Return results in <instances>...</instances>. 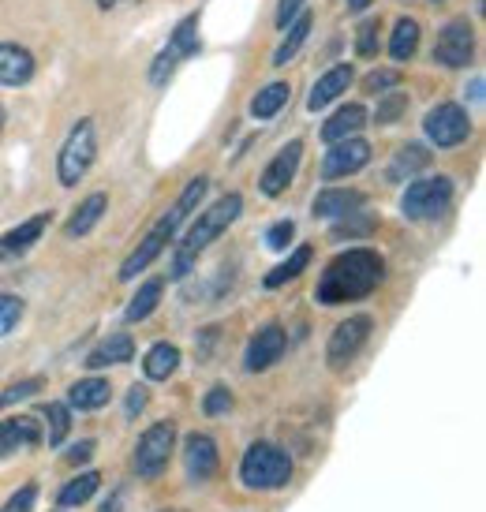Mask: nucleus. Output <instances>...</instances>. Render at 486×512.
I'll use <instances>...</instances> for the list:
<instances>
[{"mask_svg": "<svg viewBox=\"0 0 486 512\" xmlns=\"http://www.w3.org/2000/svg\"><path fill=\"white\" fill-rule=\"evenodd\" d=\"M386 277V258L374 247H348L329 262L322 277H318L315 296L322 307H341V303H356L367 299Z\"/></svg>", "mask_w": 486, "mask_h": 512, "instance_id": "nucleus-1", "label": "nucleus"}, {"mask_svg": "<svg viewBox=\"0 0 486 512\" xmlns=\"http://www.w3.org/2000/svg\"><path fill=\"white\" fill-rule=\"evenodd\" d=\"M240 214H243V195H236V191H232V195H221L210 210H202L199 221L187 228V236L180 240V247H176V258H172V281H184L187 273H191V266H195V258H199L217 236H225L229 225Z\"/></svg>", "mask_w": 486, "mask_h": 512, "instance_id": "nucleus-2", "label": "nucleus"}, {"mask_svg": "<svg viewBox=\"0 0 486 512\" xmlns=\"http://www.w3.org/2000/svg\"><path fill=\"white\" fill-rule=\"evenodd\" d=\"M292 479V456L273 445V441H255L240 460V483L247 490H281Z\"/></svg>", "mask_w": 486, "mask_h": 512, "instance_id": "nucleus-3", "label": "nucleus"}, {"mask_svg": "<svg viewBox=\"0 0 486 512\" xmlns=\"http://www.w3.org/2000/svg\"><path fill=\"white\" fill-rule=\"evenodd\" d=\"M94 157H98V131H94V120L83 116L72 131H68V139L60 146V157H57V180L64 187H75L83 180L90 165H94Z\"/></svg>", "mask_w": 486, "mask_h": 512, "instance_id": "nucleus-4", "label": "nucleus"}, {"mask_svg": "<svg viewBox=\"0 0 486 512\" xmlns=\"http://www.w3.org/2000/svg\"><path fill=\"white\" fill-rule=\"evenodd\" d=\"M453 206V180L449 176H427L408 184L401 195V214L408 221H438Z\"/></svg>", "mask_w": 486, "mask_h": 512, "instance_id": "nucleus-5", "label": "nucleus"}, {"mask_svg": "<svg viewBox=\"0 0 486 512\" xmlns=\"http://www.w3.org/2000/svg\"><path fill=\"white\" fill-rule=\"evenodd\" d=\"M191 57H199V15H187V19L176 23L172 38L165 42V49H161L158 57H154V64H150V83L165 86L176 75V68Z\"/></svg>", "mask_w": 486, "mask_h": 512, "instance_id": "nucleus-6", "label": "nucleus"}, {"mask_svg": "<svg viewBox=\"0 0 486 512\" xmlns=\"http://www.w3.org/2000/svg\"><path fill=\"white\" fill-rule=\"evenodd\" d=\"M172 449H176V427L172 423H154L135 445V475L139 479H161V471L169 468Z\"/></svg>", "mask_w": 486, "mask_h": 512, "instance_id": "nucleus-7", "label": "nucleus"}, {"mask_svg": "<svg viewBox=\"0 0 486 512\" xmlns=\"http://www.w3.org/2000/svg\"><path fill=\"white\" fill-rule=\"evenodd\" d=\"M423 131H427V139L438 150H453V146L468 143V135H472V116L460 109L457 101H442V105H434L427 116H423Z\"/></svg>", "mask_w": 486, "mask_h": 512, "instance_id": "nucleus-8", "label": "nucleus"}, {"mask_svg": "<svg viewBox=\"0 0 486 512\" xmlns=\"http://www.w3.org/2000/svg\"><path fill=\"white\" fill-rule=\"evenodd\" d=\"M180 225H184V217L176 214V206H172L169 214L161 217L158 225L150 228L143 240H139V247L124 258V266H120V281H135V277H139V273H143L146 266H150V262H154V258L169 247V240L176 236V228H180Z\"/></svg>", "mask_w": 486, "mask_h": 512, "instance_id": "nucleus-9", "label": "nucleus"}, {"mask_svg": "<svg viewBox=\"0 0 486 512\" xmlns=\"http://www.w3.org/2000/svg\"><path fill=\"white\" fill-rule=\"evenodd\" d=\"M475 57V27L468 19H449L434 42V60L442 68H468Z\"/></svg>", "mask_w": 486, "mask_h": 512, "instance_id": "nucleus-10", "label": "nucleus"}, {"mask_svg": "<svg viewBox=\"0 0 486 512\" xmlns=\"http://www.w3.org/2000/svg\"><path fill=\"white\" fill-rule=\"evenodd\" d=\"M371 329H374L371 314H356V318H348V322H341V326L333 329V337H329V344H326L329 367H333V370L348 367V363L359 356V348L367 344Z\"/></svg>", "mask_w": 486, "mask_h": 512, "instance_id": "nucleus-11", "label": "nucleus"}, {"mask_svg": "<svg viewBox=\"0 0 486 512\" xmlns=\"http://www.w3.org/2000/svg\"><path fill=\"white\" fill-rule=\"evenodd\" d=\"M300 161H303V143H300V139H292V143L281 146V150H277V157H273L270 165L262 169V176H258V191H262L266 199H281V195L288 191V184L296 180Z\"/></svg>", "mask_w": 486, "mask_h": 512, "instance_id": "nucleus-12", "label": "nucleus"}, {"mask_svg": "<svg viewBox=\"0 0 486 512\" xmlns=\"http://www.w3.org/2000/svg\"><path fill=\"white\" fill-rule=\"evenodd\" d=\"M367 165H371V143L356 135V139L329 146L326 161H322V180H348V176H356Z\"/></svg>", "mask_w": 486, "mask_h": 512, "instance_id": "nucleus-13", "label": "nucleus"}, {"mask_svg": "<svg viewBox=\"0 0 486 512\" xmlns=\"http://www.w3.org/2000/svg\"><path fill=\"white\" fill-rule=\"evenodd\" d=\"M285 348H288L285 329L277 326V322H270V326H262L255 337H251L247 352H243V367L251 370V374H258V370H270L277 359L285 356Z\"/></svg>", "mask_w": 486, "mask_h": 512, "instance_id": "nucleus-14", "label": "nucleus"}, {"mask_svg": "<svg viewBox=\"0 0 486 512\" xmlns=\"http://www.w3.org/2000/svg\"><path fill=\"white\" fill-rule=\"evenodd\" d=\"M184 471L191 483H206L217 471V441L210 434H187L184 438Z\"/></svg>", "mask_w": 486, "mask_h": 512, "instance_id": "nucleus-15", "label": "nucleus"}, {"mask_svg": "<svg viewBox=\"0 0 486 512\" xmlns=\"http://www.w3.org/2000/svg\"><path fill=\"white\" fill-rule=\"evenodd\" d=\"M42 441V427L34 415H12V419H0V460L4 456L19 453V449H34Z\"/></svg>", "mask_w": 486, "mask_h": 512, "instance_id": "nucleus-16", "label": "nucleus"}, {"mask_svg": "<svg viewBox=\"0 0 486 512\" xmlns=\"http://www.w3.org/2000/svg\"><path fill=\"white\" fill-rule=\"evenodd\" d=\"M34 79V53L15 42H0V86H27Z\"/></svg>", "mask_w": 486, "mask_h": 512, "instance_id": "nucleus-17", "label": "nucleus"}, {"mask_svg": "<svg viewBox=\"0 0 486 512\" xmlns=\"http://www.w3.org/2000/svg\"><path fill=\"white\" fill-rule=\"evenodd\" d=\"M352 79H356L352 64H337V68H329V72L322 75L315 86H311V94H307V109H311V113H318V109L333 105V101L341 98L344 90L352 86Z\"/></svg>", "mask_w": 486, "mask_h": 512, "instance_id": "nucleus-18", "label": "nucleus"}, {"mask_svg": "<svg viewBox=\"0 0 486 512\" xmlns=\"http://www.w3.org/2000/svg\"><path fill=\"white\" fill-rule=\"evenodd\" d=\"M363 206V191H352V187H326V191H318L315 202H311V210L315 217H352Z\"/></svg>", "mask_w": 486, "mask_h": 512, "instance_id": "nucleus-19", "label": "nucleus"}, {"mask_svg": "<svg viewBox=\"0 0 486 512\" xmlns=\"http://www.w3.org/2000/svg\"><path fill=\"white\" fill-rule=\"evenodd\" d=\"M363 128H367V109L363 105H344V109H337L322 124V139L333 146V143H344V139H356Z\"/></svg>", "mask_w": 486, "mask_h": 512, "instance_id": "nucleus-20", "label": "nucleus"}, {"mask_svg": "<svg viewBox=\"0 0 486 512\" xmlns=\"http://www.w3.org/2000/svg\"><path fill=\"white\" fill-rule=\"evenodd\" d=\"M105 210H109V195H105V191H94V195L79 202V210L68 217L64 236H68V240H83V236H90V232H94V225L105 217Z\"/></svg>", "mask_w": 486, "mask_h": 512, "instance_id": "nucleus-21", "label": "nucleus"}, {"mask_svg": "<svg viewBox=\"0 0 486 512\" xmlns=\"http://www.w3.org/2000/svg\"><path fill=\"white\" fill-rule=\"evenodd\" d=\"M45 228H49V214H38L30 217V221H23L19 228H12L4 240H0V258H19L27 255L34 243L45 236Z\"/></svg>", "mask_w": 486, "mask_h": 512, "instance_id": "nucleus-22", "label": "nucleus"}, {"mask_svg": "<svg viewBox=\"0 0 486 512\" xmlns=\"http://www.w3.org/2000/svg\"><path fill=\"white\" fill-rule=\"evenodd\" d=\"M427 165H430V150L423 143L401 146V150L393 154V161H389V169H386L389 184H404V180H415V176L427 169Z\"/></svg>", "mask_w": 486, "mask_h": 512, "instance_id": "nucleus-23", "label": "nucleus"}, {"mask_svg": "<svg viewBox=\"0 0 486 512\" xmlns=\"http://www.w3.org/2000/svg\"><path fill=\"white\" fill-rule=\"evenodd\" d=\"M109 400H113V385L105 378H83V382H75L68 389V404L79 408V412H98Z\"/></svg>", "mask_w": 486, "mask_h": 512, "instance_id": "nucleus-24", "label": "nucleus"}, {"mask_svg": "<svg viewBox=\"0 0 486 512\" xmlns=\"http://www.w3.org/2000/svg\"><path fill=\"white\" fill-rule=\"evenodd\" d=\"M131 356H135V341H131L128 333H113V337H105L83 363L90 370H101V367H113V363H128Z\"/></svg>", "mask_w": 486, "mask_h": 512, "instance_id": "nucleus-25", "label": "nucleus"}, {"mask_svg": "<svg viewBox=\"0 0 486 512\" xmlns=\"http://www.w3.org/2000/svg\"><path fill=\"white\" fill-rule=\"evenodd\" d=\"M311 27H315V15L311 12H300L292 23L285 27V38H281V45L273 49V68H285L288 60L300 53V45L307 42V34H311Z\"/></svg>", "mask_w": 486, "mask_h": 512, "instance_id": "nucleus-26", "label": "nucleus"}, {"mask_svg": "<svg viewBox=\"0 0 486 512\" xmlns=\"http://www.w3.org/2000/svg\"><path fill=\"white\" fill-rule=\"evenodd\" d=\"M176 367H180V348L169 341H158L143 359V370L150 382H169L172 374H176Z\"/></svg>", "mask_w": 486, "mask_h": 512, "instance_id": "nucleus-27", "label": "nucleus"}, {"mask_svg": "<svg viewBox=\"0 0 486 512\" xmlns=\"http://www.w3.org/2000/svg\"><path fill=\"white\" fill-rule=\"evenodd\" d=\"M161 296H165V281L161 277H154V281H146L135 296H131V303L124 307V322L128 326H135V322H143V318H150V314L158 311Z\"/></svg>", "mask_w": 486, "mask_h": 512, "instance_id": "nucleus-28", "label": "nucleus"}, {"mask_svg": "<svg viewBox=\"0 0 486 512\" xmlns=\"http://www.w3.org/2000/svg\"><path fill=\"white\" fill-rule=\"evenodd\" d=\"M419 23L415 19H397V27H393V38H389V57L397 60V64H408L415 57V49H419Z\"/></svg>", "mask_w": 486, "mask_h": 512, "instance_id": "nucleus-29", "label": "nucleus"}, {"mask_svg": "<svg viewBox=\"0 0 486 512\" xmlns=\"http://www.w3.org/2000/svg\"><path fill=\"white\" fill-rule=\"evenodd\" d=\"M288 98H292V90H288V83H270L262 86L255 98H251V116L255 120H270V116H277L281 109L288 105Z\"/></svg>", "mask_w": 486, "mask_h": 512, "instance_id": "nucleus-30", "label": "nucleus"}, {"mask_svg": "<svg viewBox=\"0 0 486 512\" xmlns=\"http://www.w3.org/2000/svg\"><path fill=\"white\" fill-rule=\"evenodd\" d=\"M311 255H315L311 247H296V251L277 266V270L266 273V288H281V285H288V281H296V277L311 266Z\"/></svg>", "mask_w": 486, "mask_h": 512, "instance_id": "nucleus-31", "label": "nucleus"}, {"mask_svg": "<svg viewBox=\"0 0 486 512\" xmlns=\"http://www.w3.org/2000/svg\"><path fill=\"white\" fill-rule=\"evenodd\" d=\"M98 483H101L98 471H83L79 479H72V483H68L64 490H60L57 505H60V509H79V505H86V501L94 498V490H98Z\"/></svg>", "mask_w": 486, "mask_h": 512, "instance_id": "nucleus-32", "label": "nucleus"}, {"mask_svg": "<svg viewBox=\"0 0 486 512\" xmlns=\"http://www.w3.org/2000/svg\"><path fill=\"white\" fill-rule=\"evenodd\" d=\"M404 113H408V94H404V90H386V94H378V113H374L378 124H397Z\"/></svg>", "mask_w": 486, "mask_h": 512, "instance_id": "nucleus-33", "label": "nucleus"}, {"mask_svg": "<svg viewBox=\"0 0 486 512\" xmlns=\"http://www.w3.org/2000/svg\"><path fill=\"white\" fill-rule=\"evenodd\" d=\"M206 191H210V176H195V180L180 191V199H176V214L187 221V217L199 210V202L206 199Z\"/></svg>", "mask_w": 486, "mask_h": 512, "instance_id": "nucleus-34", "label": "nucleus"}, {"mask_svg": "<svg viewBox=\"0 0 486 512\" xmlns=\"http://www.w3.org/2000/svg\"><path fill=\"white\" fill-rule=\"evenodd\" d=\"M378 30H382V23L378 19H363L356 30V57L371 60L378 57Z\"/></svg>", "mask_w": 486, "mask_h": 512, "instance_id": "nucleus-35", "label": "nucleus"}, {"mask_svg": "<svg viewBox=\"0 0 486 512\" xmlns=\"http://www.w3.org/2000/svg\"><path fill=\"white\" fill-rule=\"evenodd\" d=\"M23 299L19 296H0V337H8L15 326H19V318H23Z\"/></svg>", "mask_w": 486, "mask_h": 512, "instance_id": "nucleus-36", "label": "nucleus"}, {"mask_svg": "<svg viewBox=\"0 0 486 512\" xmlns=\"http://www.w3.org/2000/svg\"><path fill=\"white\" fill-rule=\"evenodd\" d=\"M68 427H72V419H68V404H49V445H53V449L68 438Z\"/></svg>", "mask_w": 486, "mask_h": 512, "instance_id": "nucleus-37", "label": "nucleus"}, {"mask_svg": "<svg viewBox=\"0 0 486 512\" xmlns=\"http://www.w3.org/2000/svg\"><path fill=\"white\" fill-rule=\"evenodd\" d=\"M397 86H401V72L397 68H378V72H371L363 79L367 94H386V90H397Z\"/></svg>", "mask_w": 486, "mask_h": 512, "instance_id": "nucleus-38", "label": "nucleus"}, {"mask_svg": "<svg viewBox=\"0 0 486 512\" xmlns=\"http://www.w3.org/2000/svg\"><path fill=\"white\" fill-rule=\"evenodd\" d=\"M202 412L210 415V419H217V415H229V412H232V393H229V385H214V389L206 393V400H202Z\"/></svg>", "mask_w": 486, "mask_h": 512, "instance_id": "nucleus-39", "label": "nucleus"}, {"mask_svg": "<svg viewBox=\"0 0 486 512\" xmlns=\"http://www.w3.org/2000/svg\"><path fill=\"white\" fill-rule=\"evenodd\" d=\"M42 389V382L38 378H27V382H15V385H8L4 393H0V412L4 408H12V404H19V400H27V397H34Z\"/></svg>", "mask_w": 486, "mask_h": 512, "instance_id": "nucleus-40", "label": "nucleus"}, {"mask_svg": "<svg viewBox=\"0 0 486 512\" xmlns=\"http://www.w3.org/2000/svg\"><path fill=\"white\" fill-rule=\"evenodd\" d=\"M292 236H296V221L285 217V221L270 225V232H266V247H270V251H285L288 243H292Z\"/></svg>", "mask_w": 486, "mask_h": 512, "instance_id": "nucleus-41", "label": "nucleus"}, {"mask_svg": "<svg viewBox=\"0 0 486 512\" xmlns=\"http://www.w3.org/2000/svg\"><path fill=\"white\" fill-rule=\"evenodd\" d=\"M34 501H38V486H23V490H15L12 498L4 501V509L0 512H30L34 509Z\"/></svg>", "mask_w": 486, "mask_h": 512, "instance_id": "nucleus-42", "label": "nucleus"}, {"mask_svg": "<svg viewBox=\"0 0 486 512\" xmlns=\"http://www.w3.org/2000/svg\"><path fill=\"white\" fill-rule=\"evenodd\" d=\"M303 4H307V0H281V4H277V30H285L288 23L303 12Z\"/></svg>", "mask_w": 486, "mask_h": 512, "instance_id": "nucleus-43", "label": "nucleus"}, {"mask_svg": "<svg viewBox=\"0 0 486 512\" xmlns=\"http://www.w3.org/2000/svg\"><path fill=\"white\" fill-rule=\"evenodd\" d=\"M146 408V389L143 385H135L128 393V419H135V412H143Z\"/></svg>", "mask_w": 486, "mask_h": 512, "instance_id": "nucleus-44", "label": "nucleus"}, {"mask_svg": "<svg viewBox=\"0 0 486 512\" xmlns=\"http://www.w3.org/2000/svg\"><path fill=\"white\" fill-rule=\"evenodd\" d=\"M94 449H98L94 441H79L72 453H68V464H83V460H90V456H94Z\"/></svg>", "mask_w": 486, "mask_h": 512, "instance_id": "nucleus-45", "label": "nucleus"}, {"mask_svg": "<svg viewBox=\"0 0 486 512\" xmlns=\"http://www.w3.org/2000/svg\"><path fill=\"white\" fill-rule=\"evenodd\" d=\"M374 0H344V8H348V15H359V12H367Z\"/></svg>", "mask_w": 486, "mask_h": 512, "instance_id": "nucleus-46", "label": "nucleus"}, {"mask_svg": "<svg viewBox=\"0 0 486 512\" xmlns=\"http://www.w3.org/2000/svg\"><path fill=\"white\" fill-rule=\"evenodd\" d=\"M120 505H124V494L116 490L113 498H109V501H105V505H101V512H120Z\"/></svg>", "mask_w": 486, "mask_h": 512, "instance_id": "nucleus-47", "label": "nucleus"}, {"mask_svg": "<svg viewBox=\"0 0 486 512\" xmlns=\"http://www.w3.org/2000/svg\"><path fill=\"white\" fill-rule=\"evenodd\" d=\"M472 101H483V79H475L472 83Z\"/></svg>", "mask_w": 486, "mask_h": 512, "instance_id": "nucleus-48", "label": "nucleus"}, {"mask_svg": "<svg viewBox=\"0 0 486 512\" xmlns=\"http://www.w3.org/2000/svg\"><path fill=\"white\" fill-rule=\"evenodd\" d=\"M120 0H98V8H116Z\"/></svg>", "mask_w": 486, "mask_h": 512, "instance_id": "nucleus-49", "label": "nucleus"}, {"mask_svg": "<svg viewBox=\"0 0 486 512\" xmlns=\"http://www.w3.org/2000/svg\"><path fill=\"white\" fill-rule=\"evenodd\" d=\"M4 120H8V113H4V101H0V131H4Z\"/></svg>", "mask_w": 486, "mask_h": 512, "instance_id": "nucleus-50", "label": "nucleus"}, {"mask_svg": "<svg viewBox=\"0 0 486 512\" xmlns=\"http://www.w3.org/2000/svg\"><path fill=\"white\" fill-rule=\"evenodd\" d=\"M169 512H176V509H169Z\"/></svg>", "mask_w": 486, "mask_h": 512, "instance_id": "nucleus-51", "label": "nucleus"}]
</instances>
